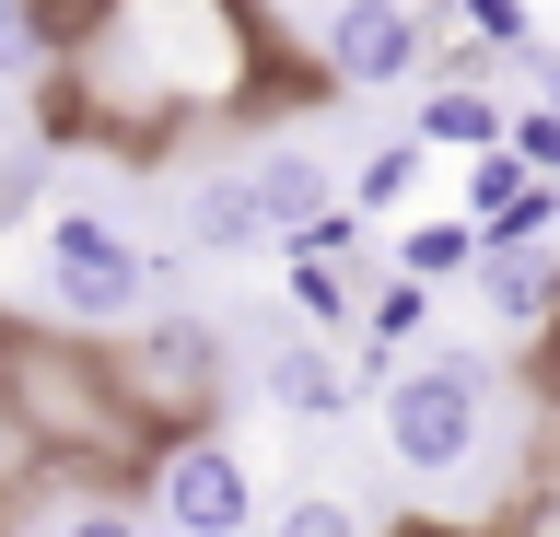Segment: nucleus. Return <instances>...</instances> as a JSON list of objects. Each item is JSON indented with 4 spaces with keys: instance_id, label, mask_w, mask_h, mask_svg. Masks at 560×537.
<instances>
[{
    "instance_id": "obj_1",
    "label": "nucleus",
    "mask_w": 560,
    "mask_h": 537,
    "mask_svg": "<svg viewBox=\"0 0 560 537\" xmlns=\"http://www.w3.org/2000/svg\"><path fill=\"white\" fill-rule=\"evenodd\" d=\"M374 421H385V456L409 479H455L490 432V386H479V362H409V374H385Z\"/></svg>"
},
{
    "instance_id": "obj_2",
    "label": "nucleus",
    "mask_w": 560,
    "mask_h": 537,
    "mask_svg": "<svg viewBox=\"0 0 560 537\" xmlns=\"http://www.w3.org/2000/svg\"><path fill=\"white\" fill-rule=\"evenodd\" d=\"M47 292H59L82 327H117V316H140L152 257H140L105 211H59V222H47Z\"/></svg>"
},
{
    "instance_id": "obj_3",
    "label": "nucleus",
    "mask_w": 560,
    "mask_h": 537,
    "mask_svg": "<svg viewBox=\"0 0 560 537\" xmlns=\"http://www.w3.org/2000/svg\"><path fill=\"white\" fill-rule=\"evenodd\" d=\"M164 526L175 537H245V526H257V479H245L234 444H187V456H164Z\"/></svg>"
},
{
    "instance_id": "obj_4",
    "label": "nucleus",
    "mask_w": 560,
    "mask_h": 537,
    "mask_svg": "<svg viewBox=\"0 0 560 537\" xmlns=\"http://www.w3.org/2000/svg\"><path fill=\"white\" fill-rule=\"evenodd\" d=\"M327 71H339L350 94L409 82L420 71V12L409 0H339V12H327Z\"/></svg>"
},
{
    "instance_id": "obj_5",
    "label": "nucleus",
    "mask_w": 560,
    "mask_h": 537,
    "mask_svg": "<svg viewBox=\"0 0 560 537\" xmlns=\"http://www.w3.org/2000/svg\"><path fill=\"white\" fill-rule=\"evenodd\" d=\"M479 304L502 327H537L560 304V257L537 246V234H490V257H479Z\"/></svg>"
},
{
    "instance_id": "obj_6",
    "label": "nucleus",
    "mask_w": 560,
    "mask_h": 537,
    "mask_svg": "<svg viewBox=\"0 0 560 537\" xmlns=\"http://www.w3.org/2000/svg\"><path fill=\"white\" fill-rule=\"evenodd\" d=\"M245 176H257V211H269V234H315V222L339 211V187H327V164H315V152H257Z\"/></svg>"
},
{
    "instance_id": "obj_7",
    "label": "nucleus",
    "mask_w": 560,
    "mask_h": 537,
    "mask_svg": "<svg viewBox=\"0 0 560 537\" xmlns=\"http://www.w3.org/2000/svg\"><path fill=\"white\" fill-rule=\"evenodd\" d=\"M187 234H199L210 257H257V246H269V211H257V176H210L199 199H187Z\"/></svg>"
},
{
    "instance_id": "obj_8",
    "label": "nucleus",
    "mask_w": 560,
    "mask_h": 537,
    "mask_svg": "<svg viewBox=\"0 0 560 537\" xmlns=\"http://www.w3.org/2000/svg\"><path fill=\"white\" fill-rule=\"evenodd\" d=\"M420 141H432V152H502L514 129H502V106H490V94H467V82H455V94H432V106H420Z\"/></svg>"
},
{
    "instance_id": "obj_9",
    "label": "nucleus",
    "mask_w": 560,
    "mask_h": 537,
    "mask_svg": "<svg viewBox=\"0 0 560 537\" xmlns=\"http://www.w3.org/2000/svg\"><path fill=\"white\" fill-rule=\"evenodd\" d=\"M269 537H374V514L339 502V491H292V502L269 514Z\"/></svg>"
},
{
    "instance_id": "obj_10",
    "label": "nucleus",
    "mask_w": 560,
    "mask_h": 537,
    "mask_svg": "<svg viewBox=\"0 0 560 537\" xmlns=\"http://www.w3.org/2000/svg\"><path fill=\"white\" fill-rule=\"evenodd\" d=\"M420 152H432V141H385L374 164H362V211H397V199H409V187H420Z\"/></svg>"
},
{
    "instance_id": "obj_11",
    "label": "nucleus",
    "mask_w": 560,
    "mask_h": 537,
    "mask_svg": "<svg viewBox=\"0 0 560 537\" xmlns=\"http://www.w3.org/2000/svg\"><path fill=\"white\" fill-rule=\"evenodd\" d=\"M210 327H187V316H164V339H152V374H175V386H199L210 374V351H199Z\"/></svg>"
},
{
    "instance_id": "obj_12",
    "label": "nucleus",
    "mask_w": 560,
    "mask_h": 537,
    "mask_svg": "<svg viewBox=\"0 0 560 537\" xmlns=\"http://www.w3.org/2000/svg\"><path fill=\"white\" fill-rule=\"evenodd\" d=\"M269 386L292 397V409H327V397H339V374H327L315 351H280V362H269Z\"/></svg>"
},
{
    "instance_id": "obj_13",
    "label": "nucleus",
    "mask_w": 560,
    "mask_h": 537,
    "mask_svg": "<svg viewBox=\"0 0 560 537\" xmlns=\"http://www.w3.org/2000/svg\"><path fill=\"white\" fill-rule=\"evenodd\" d=\"M24 71H35V12L0 0V82H24Z\"/></svg>"
},
{
    "instance_id": "obj_14",
    "label": "nucleus",
    "mask_w": 560,
    "mask_h": 537,
    "mask_svg": "<svg viewBox=\"0 0 560 537\" xmlns=\"http://www.w3.org/2000/svg\"><path fill=\"white\" fill-rule=\"evenodd\" d=\"M514 152L537 164V176H560V117H525V129H514Z\"/></svg>"
},
{
    "instance_id": "obj_15",
    "label": "nucleus",
    "mask_w": 560,
    "mask_h": 537,
    "mask_svg": "<svg viewBox=\"0 0 560 537\" xmlns=\"http://www.w3.org/2000/svg\"><path fill=\"white\" fill-rule=\"evenodd\" d=\"M59 537H140V526H129V514H70Z\"/></svg>"
},
{
    "instance_id": "obj_16",
    "label": "nucleus",
    "mask_w": 560,
    "mask_h": 537,
    "mask_svg": "<svg viewBox=\"0 0 560 537\" xmlns=\"http://www.w3.org/2000/svg\"><path fill=\"white\" fill-rule=\"evenodd\" d=\"M280 12H339V0H280Z\"/></svg>"
},
{
    "instance_id": "obj_17",
    "label": "nucleus",
    "mask_w": 560,
    "mask_h": 537,
    "mask_svg": "<svg viewBox=\"0 0 560 537\" xmlns=\"http://www.w3.org/2000/svg\"><path fill=\"white\" fill-rule=\"evenodd\" d=\"M537 82H549V106H560V59H549V71H537Z\"/></svg>"
}]
</instances>
